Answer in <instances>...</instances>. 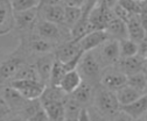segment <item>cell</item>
Wrapping results in <instances>:
<instances>
[{
  "label": "cell",
  "mask_w": 147,
  "mask_h": 121,
  "mask_svg": "<svg viewBox=\"0 0 147 121\" xmlns=\"http://www.w3.org/2000/svg\"><path fill=\"white\" fill-rule=\"evenodd\" d=\"M116 93V97H117V100L119 102L120 106H124V105H128V104H131L136 100H138L139 98H141L144 94L146 93H142L136 89H133L132 86L130 85H125L124 88L119 89L118 91L115 92Z\"/></svg>",
  "instance_id": "obj_21"
},
{
  "label": "cell",
  "mask_w": 147,
  "mask_h": 121,
  "mask_svg": "<svg viewBox=\"0 0 147 121\" xmlns=\"http://www.w3.org/2000/svg\"><path fill=\"white\" fill-rule=\"evenodd\" d=\"M119 43V56L120 58H127L137 56L138 51V43L130 39H125L121 41H118Z\"/></svg>",
  "instance_id": "obj_27"
},
{
  "label": "cell",
  "mask_w": 147,
  "mask_h": 121,
  "mask_svg": "<svg viewBox=\"0 0 147 121\" xmlns=\"http://www.w3.org/2000/svg\"><path fill=\"white\" fill-rule=\"evenodd\" d=\"M5 121H27L25 118H22L21 115L16 114V113H12Z\"/></svg>",
  "instance_id": "obj_41"
},
{
  "label": "cell",
  "mask_w": 147,
  "mask_h": 121,
  "mask_svg": "<svg viewBox=\"0 0 147 121\" xmlns=\"http://www.w3.org/2000/svg\"><path fill=\"white\" fill-rule=\"evenodd\" d=\"M127 85L132 86L133 89L146 93L147 90V78H146V74H136L132 76H128L127 77Z\"/></svg>",
  "instance_id": "obj_29"
},
{
  "label": "cell",
  "mask_w": 147,
  "mask_h": 121,
  "mask_svg": "<svg viewBox=\"0 0 147 121\" xmlns=\"http://www.w3.org/2000/svg\"><path fill=\"white\" fill-rule=\"evenodd\" d=\"M81 16H82V8L64 6V21H63V25L67 28L71 29V27L81 19Z\"/></svg>",
  "instance_id": "obj_28"
},
{
  "label": "cell",
  "mask_w": 147,
  "mask_h": 121,
  "mask_svg": "<svg viewBox=\"0 0 147 121\" xmlns=\"http://www.w3.org/2000/svg\"><path fill=\"white\" fill-rule=\"evenodd\" d=\"M76 70L82 77L83 82L89 83L95 88L99 85V78L103 71V68L96 58L94 51H86L83 54Z\"/></svg>",
  "instance_id": "obj_4"
},
{
  "label": "cell",
  "mask_w": 147,
  "mask_h": 121,
  "mask_svg": "<svg viewBox=\"0 0 147 121\" xmlns=\"http://www.w3.org/2000/svg\"><path fill=\"white\" fill-rule=\"evenodd\" d=\"M86 111L89 115V121H110V119H107L102 113H99L94 106L86 107Z\"/></svg>",
  "instance_id": "obj_34"
},
{
  "label": "cell",
  "mask_w": 147,
  "mask_h": 121,
  "mask_svg": "<svg viewBox=\"0 0 147 121\" xmlns=\"http://www.w3.org/2000/svg\"><path fill=\"white\" fill-rule=\"evenodd\" d=\"M136 1H138V3H144V1H146V0H136Z\"/></svg>",
  "instance_id": "obj_45"
},
{
  "label": "cell",
  "mask_w": 147,
  "mask_h": 121,
  "mask_svg": "<svg viewBox=\"0 0 147 121\" xmlns=\"http://www.w3.org/2000/svg\"><path fill=\"white\" fill-rule=\"evenodd\" d=\"M7 85L18 91L22 98L27 100L39 99L46 88L45 84L34 80H12Z\"/></svg>",
  "instance_id": "obj_8"
},
{
  "label": "cell",
  "mask_w": 147,
  "mask_h": 121,
  "mask_svg": "<svg viewBox=\"0 0 147 121\" xmlns=\"http://www.w3.org/2000/svg\"><path fill=\"white\" fill-rule=\"evenodd\" d=\"M80 51H82V50L78 45V42L69 40V41L59 43L55 47L53 54L55 56V59H57L61 63H67L71 58L75 57Z\"/></svg>",
  "instance_id": "obj_14"
},
{
  "label": "cell",
  "mask_w": 147,
  "mask_h": 121,
  "mask_svg": "<svg viewBox=\"0 0 147 121\" xmlns=\"http://www.w3.org/2000/svg\"><path fill=\"white\" fill-rule=\"evenodd\" d=\"M40 5H62V0H39Z\"/></svg>",
  "instance_id": "obj_42"
},
{
  "label": "cell",
  "mask_w": 147,
  "mask_h": 121,
  "mask_svg": "<svg viewBox=\"0 0 147 121\" xmlns=\"http://www.w3.org/2000/svg\"><path fill=\"white\" fill-rule=\"evenodd\" d=\"M81 83H82V77L80 76L77 70H72V71H68L64 75V77L61 80L59 88L65 94H71L74 91L78 88Z\"/></svg>",
  "instance_id": "obj_22"
},
{
  "label": "cell",
  "mask_w": 147,
  "mask_h": 121,
  "mask_svg": "<svg viewBox=\"0 0 147 121\" xmlns=\"http://www.w3.org/2000/svg\"><path fill=\"white\" fill-rule=\"evenodd\" d=\"M26 62L28 61L18 48L9 54L0 55V86L7 85L13 80L16 71Z\"/></svg>",
  "instance_id": "obj_3"
},
{
  "label": "cell",
  "mask_w": 147,
  "mask_h": 121,
  "mask_svg": "<svg viewBox=\"0 0 147 121\" xmlns=\"http://www.w3.org/2000/svg\"><path fill=\"white\" fill-rule=\"evenodd\" d=\"M12 114L11 108L4 101V99L0 98V121H5L9 115Z\"/></svg>",
  "instance_id": "obj_35"
},
{
  "label": "cell",
  "mask_w": 147,
  "mask_h": 121,
  "mask_svg": "<svg viewBox=\"0 0 147 121\" xmlns=\"http://www.w3.org/2000/svg\"><path fill=\"white\" fill-rule=\"evenodd\" d=\"M85 3H86V0H62V5L63 6H68V7L82 8Z\"/></svg>",
  "instance_id": "obj_38"
},
{
  "label": "cell",
  "mask_w": 147,
  "mask_h": 121,
  "mask_svg": "<svg viewBox=\"0 0 147 121\" xmlns=\"http://www.w3.org/2000/svg\"><path fill=\"white\" fill-rule=\"evenodd\" d=\"M112 11H113V14H115V16L117 19H119V20H121L123 22H128V20H130L132 16L134 15V14H132V13H130L128 11H126L125 8H123L120 5H116L113 8H112Z\"/></svg>",
  "instance_id": "obj_33"
},
{
  "label": "cell",
  "mask_w": 147,
  "mask_h": 121,
  "mask_svg": "<svg viewBox=\"0 0 147 121\" xmlns=\"http://www.w3.org/2000/svg\"><path fill=\"white\" fill-rule=\"evenodd\" d=\"M13 12H21L30 8L39 7L40 1L39 0H9Z\"/></svg>",
  "instance_id": "obj_32"
},
{
  "label": "cell",
  "mask_w": 147,
  "mask_h": 121,
  "mask_svg": "<svg viewBox=\"0 0 147 121\" xmlns=\"http://www.w3.org/2000/svg\"><path fill=\"white\" fill-rule=\"evenodd\" d=\"M54 62H55V56L53 53L40 55L33 62V64L36 69V72L39 75L40 82L42 84H45L46 86L49 83V77H50V72H51Z\"/></svg>",
  "instance_id": "obj_12"
},
{
  "label": "cell",
  "mask_w": 147,
  "mask_h": 121,
  "mask_svg": "<svg viewBox=\"0 0 147 121\" xmlns=\"http://www.w3.org/2000/svg\"><path fill=\"white\" fill-rule=\"evenodd\" d=\"M27 121H49V119H48V116H47V114H46V112H45V110L42 107L40 111H38L34 115H32Z\"/></svg>",
  "instance_id": "obj_37"
},
{
  "label": "cell",
  "mask_w": 147,
  "mask_h": 121,
  "mask_svg": "<svg viewBox=\"0 0 147 121\" xmlns=\"http://www.w3.org/2000/svg\"><path fill=\"white\" fill-rule=\"evenodd\" d=\"M14 29V12L9 0H0V36L7 35Z\"/></svg>",
  "instance_id": "obj_13"
},
{
  "label": "cell",
  "mask_w": 147,
  "mask_h": 121,
  "mask_svg": "<svg viewBox=\"0 0 147 121\" xmlns=\"http://www.w3.org/2000/svg\"><path fill=\"white\" fill-rule=\"evenodd\" d=\"M33 33L36 34L39 37L56 45L59 43L70 40V29L67 28L64 25L51 23L41 19H39L36 22Z\"/></svg>",
  "instance_id": "obj_2"
},
{
  "label": "cell",
  "mask_w": 147,
  "mask_h": 121,
  "mask_svg": "<svg viewBox=\"0 0 147 121\" xmlns=\"http://www.w3.org/2000/svg\"><path fill=\"white\" fill-rule=\"evenodd\" d=\"M120 111L124 112L125 114H127L130 118H132L133 120H137L144 115H146V111H147V96L144 94L141 98H139L138 100L128 104V105H124L120 106Z\"/></svg>",
  "instance_id": "obj_18"
},
{
  "label": "cell",
  "mask_w": 147,
  "mask_h": 121,
  "mask_svg": "<svg viewBox=\"0 0 147 121\" xmlns=\"http://www.w3.org/2000/svg\"><path fill=\"white\" fill-rule=\"evenodd\" d=\"M64 102H48L42 107L49 121H64Z\"/></svg>",
  "instance_id": "obj_25"
},
{
  "label": "cell",
  "mask_w": 147,
  "mask_h": 121,
  "mask_svg": "<svg viewBox=\"0 0 147 121\" xmlns=\"http://www.w3.org/2000/svg\"><path fill=\"white\" fill-rule=\"evenodd\" d=\"M110 121H134L132 118H130L127 114H125L124 112L119 111L116 115H113L111 119H110Z\"/></svg>",
  "instance_id": "obj_39"
},
{
  "label": "cell",
  "mask_w": 147,
  "mask_h": 121,
  "mask_svg": "<svg viewBox=\"0 0 147 121\" xmlns=\"http://www.w3.org/2000/svg\"><path fill=\"white\" fill-rule=\"evenodd\" d=\"M39 19L63 25L64 21V6L63 5H39Z\"/></svg>",
  "instance_id": "obj_15"
},
{
  "label": "cell",
  "mask_w": 147,
  "mask_h": 121,
  "mask_svg": "<svg viewBox=\"0 0 147 121\" xmlns=\"http://www.w3.org/2000/svg\"><path fill=\"white\" fill-rule=\"evenodd\" d=\"M127 84V77L121 74L116 66H109L103 69L99 78V85L102 88L116 92L119 89L124 88Z\"/></svg>",
  "instance_id": "obj_7"
},
{
  "label": "cell",
  "mask_w": 147,
  "mask_h": 121,
  "mask_svg": "<svg viewBox=\"0 0 147 121\" xmlns=\"http://www.w3.org/2000/svg\"><path fill=\"white\" fill-rule=\"evenodd\" d=\"M137 56L142 58V59H147V40L146 39L138 43Z\"/></svg>",
  "instance_id": "obj_36"
},
{
  "label": "cell",
  "mask_w": 147,
  "mask_h": 121,
  "mask_svg": "<svg viewBox=\"0 0 147 121\" xmlns=\"http://www.w3.org/2000/svg\"><path fill=\"white\" fill-rule=\"evenodd\" d=\"M117 4L134 15H139L141 12L146 9V1L138 3L136 0H118Z\"/></svg>",
  "instance_id": "obj_30"
},
{
  "label": "cell",
  "mask_w": 147,
  "mask_h": 121,
  "mask_svg": "<svg viewBox=\"0 0 147 121\" xmlns=\"http://www.w3.org/2000/svg\"><path fill=\"white\" fill-rule=\"evenodd\" d=\"M0 98L4 99V101L11 108L12 113H19L28 101L27 99L22 98L19 92L8 85L0 86Z\"/></svg>",
  "instance_id": "obj_11"
},
{
  "label": "cell",
  "mask_w": 147,
  "mask_h": 121,
  "mask_svg": "<svg viewBox=\"0 0 147 121\" xmlns=\"http://www.w3.org/2000/svg\"><path fill=\"white\" fill-rule=\"evenodd\" d=\"M134 121H146V115H144V116H141V118H139V119H137Z\"/></svg>",
  "instance_id": "obj_44"
},
{
  "label": "cell",
  "mask_w": 147,
  "mask_h": 121,
  "mask_svg": "<svg viewBox=\"0 0 147 121\" xmlns=\"http://www.w3.org/2000/svg\"><path fill=\"white\" fill-rule=\"evenodd\" d=\"M92 51L103 69L109 68V66H113L120 58L119 43L117 40H113V39L106 40L104 43H102L98 48H96Z\"/></svg>",
  "instance_id": "obj_6"
},
{
  "label": "cell",
  "mask_w": 147,
  "mask_h": 121,
  "mask_svg": "<svg viewBox=\"0 0 147 121\" xmlns=\"http://www.w3.org/2000/svg\"><path fill=\"white\" fill-rule=\"evenodd\" d=\"M94 91H95V86L82 80L80 86L71 94H69V97L75 100L83 108H86V107L92 105Z\"/></svg>",
  "instance_id": "obj_16"
},
{
  "label": "cell",
  "mask_w": 147,
  "mask_h": 121,
  "mask_svg": "<svg viewBox=\"0 0 147 121\" xmlns=\"http://www.w3.org/2000/svg\"><path fill=\"white\" fill-rule=\"evenodd\" d=\"M146 64H147V59H142L138 56H133L127 58H119L113 66H116V69H118L126 77H128L140 72L146 74Z\"/></svg>",
  "instance_id": "obj_10"
},
{
  "label": "cell",
  "mask_w": 147,
  "mask_h": 121,
  "mask_svg": "<svg viewBox=\"0 0 147 121\" xmlns=\"http://www.w3.org/2000/svg\"><path fill=\"white\" fill-rule=\"evenodd\" d=\"M39 20V7L21 12H14V31L19 37L33 33L34 27Z\"/></svg>",
  "instance_id": "obj_5"
},
{
  "label": "cell",
  "mask_w": 147,
  "mask_h": 121,
  "mask_svg": "<svg viewBox=\"0 0 147 121\" xmlns=\"http://www.w3.org/2000/svg\"><path fill=\"white\" fill-rule=\"evenodd\" d=\"M113 18H115V14L112 9L103 7L97 4L94 7V9L89 13L88 20L94 30H104L107 23Z\"/></svg>",
  "instance_id": "obj_9"
},
{
  "label": "cell",
  "mask_w": 147,
  "mask_h": 121,
  "mask_svg": "<svg viewBox=\"0 0 147 121\" xmlns=\"http://www.w3.org/2000/svg\"><path fill=\"white\" fill-rule=\"evenodd\" d=\"M67 98L68 94H65L60 88L46 86L39 99L41 101V105H43V104H48V102H64Z\"/></svg>",
  "instance_id": "obj_23"
},
{
  "label": "cell",
  "mask_w": 147,
  "mask_h": 121,
  "mask_svg": "<svg viewBox=\"0 0 147 121\" xmlns=\"http://www.w3.org/2000/svg\"><path fill=\"white\" fill-rule=\"evenodd\" d=\"M77 121H89V115H88L86 108H82V110H81Z\"/></svg>",
  "instance_id": "obj_43"
},
{
  "label": "cell",
  "mask_w": 147,
  "mask_h": 121,
  "mask_svg": "<svg viewBox=\"0 0 147 121\" xmlns=\"http://www.w3.org/2000/svg\"><path fill=\"white\" fill-rule=\"evenodd\" d=\"M99 113H102L107 119H111L120 111V105L117 100L116 93L109 91L100 85H97L94 91L92 105Z\"/></svg>",
  "instance_id": "obj_1"
},
{
  "label": "cell",
  "mask_w": 147,
  "mask_h": 121,
  "mask_svg": "<svg viewBox=\"0 0 147 121\" xmlns=\"http://www.w3.org/2000/svg\"><path fill=\"white\" fill-rule=\"evenodd\" d=\"M126 28H127V36L130 40L134 41L136 43H139L146 39V29L140 23L139 15H133L132 18L126 22Z\"/></svg>",
  "instance_id": "obj_20"
},
{
  "label": "cell",
  "mask_w": 147,
  "mask_h": 121,
  "mask_svg": "<svg viewBox=\"0 0 147 121\" xmlns=\"http://www.w3.org/2000/svg\"><path fill=\"white\" fill-rule=\"evenodd\" d=\"M41 108H42V105H41L40 99L28 100L27 104L22 107V110H21L19 113H16V114H19V115H21L22 118H25L26 120H28L32 115H34L36 112L40 111Z\"/></svg>",
  "instance_id": "obj_31"
},
{
  "label": "cell",
  "mask_w": 147,
  "mask_h": 121,
  "mask_svg": "<svg viewBox=\"0 0 147 121\" xmlns=\"http://www.w3.org/2000/svg\"><path fill=\"white\" fill-rule=\"evenodd\" d=\"M65 74H67V70H65L63 63L59 62L57 59H55L51 72H50V77H49V83L47 86H55V88H59L60 83L63 79Z\"/></svg>",
  "instance_id": "obj_26"
},
{
  "label": "cell",
  "mask_w": 147,
  "mask_h": 121,
  "mask_svg": "<svg viewBox=\"0 0 147 121\" xmlns=\"http://www.w3.org/2000/svg\"><path fill=\"white\" fill-rule=\"evenodd\" d=\"M13 80H34V82H40V78H39L38 72H36V69H35L34 64L26 62V63H24L19 68V70L16 71Z\"/></svg>",
  "instance_id": "obj_24"
},
{
  "label": "cell",
  "mask_w": 147,
  "mask_h": 121,
  "mask_svg": "<svg viewBox=\"0 0 147 121\" xmlns=\"http://www.w3.org/2000/svg\"><path fill=\"white\" fill-rule=\"evenodd\" d=\"M118 3V0H97V4L103 6V7H106V8H110L112 9Z\"/></svg>",
  "instance_id": "obj_40"
},
{
  "label": "cell",
  "mask_w": 147,
  "mask_h": 121,
  "mask_svg": "<svg viewBox=\"0 0 147 121\" xmlns=\"http://www.w3.org/2000/svg\"><path fill=\"white\" fill-rule=\"evenodd\" d=\"M104 30L107 34L109 39H113V40H117V41H121V40L128 39L126 23L123 22L121 20L117 19L116 16L107 23V26L105 27Z\"/></svg>",
  "instance_id": "obj_19"
},
{
  "label": "cell",
  "mask_w": 147,
  "mask_h": 121,
  "mask_svg": "<svg viewBox=\"0 0 147 121\" xmlns=\"http://www.w3.org/2000/svg\"><path fill=\"white\" fill-rule=\"evenodd\" d=\"M106 40H109V36L105 33V30H94L89 33L88 35H85L84 37H82L78 41V45L82 51L86 53V51L95 50Z\"/></svg>",
  "instance_id": "obj_17"
}]
</instances>
